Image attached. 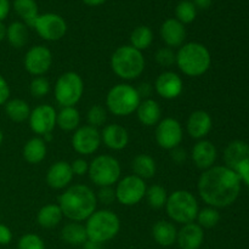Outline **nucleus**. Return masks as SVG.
Wrapping results in <instances>:
<instances>
[{"instance_id": "41", "label": "nucleus", "mask_w": 249, "mask_h": 249, "mask_svg": "<svg viewBox=\"0 0 249 249\" xmlns=\"http://www.w3.org/2000/svg\"><path fill=\"white\" fill-rule=\"evenodd\" d=\"M155 60L160 66L168 68L175 63V60H177V53H174L173 49L165 46V48H160L156 51Z\"/></svg>"}, {"instance_id": "44", "label": "nucleus", "mask_w": 249, "mask_h": 249, "mask_svg": "<svg viewBox=\"0 0 249 249\" xmlns=\"http://www.w3.org/2000/svg\"><path fill=\"white\" fill-rule=\"evenodd\" d=\"M10 100V87L7 80L0 74V106H4Z\"/></svg>"}, {"instance_id": "15", "label": "nucleus", "mask_w": 249, "mask_h": 249, "mask_svg": "<svg viewBox=\"0 0 249 249\" xmlns=\"http://www.w3.org/2000/svg\"><path fill=\"white\" fill-rule=\"evenodd\" d=\"M56 117L57 112L50 105H39L31 111L28 118L29 126L32 131L36 135L44 136L45 134L53 133L56 126Z\"/></svg>"}, {"instance_id": "45", "label": "nucleus", "mask_w": 249, "mask_h": 249, "mask_svg": "<svg viewBox=\"0 0 249 249\" xmlns=\"http://www.w3.org/2000/svg\"><path fill=\"white\" fill-rule=\"evenodd\" d=\"M12 241V232L6 225L0 224V246H7Z\"/></svg>"}, {"instance_id": "9", "label": "nucleus", "mask_w": 249, "mask_h": 249, "mask_svg": "<svg viewBox=\"0 0 249 249\" xmlns=\"http://www.w3.org/2000/svg\"><path fill=\"white\" fill-rule=\"evenodd\" d=\"M84 94V82L77 72H66L58 77L53 87L55 100L61 107H74Z\"/></svg>"}, {"instance_id": "6", "label": "nucleus", "mask_w": 249, "mask_h": 249, "mask_svg": "<svg viewBox=\"0 0 249 249\" xmlns=\"http://www.w3.org/2000/svg\"><path fill=\"white\" fill-rule=\"evenodd\" d=\"M165 212L170 220L177 224L195 223L199 212L198 201L187 190H177L168 196Z\"/></svg>"}, {"instance_id": "10", "label": "nucleus", "mask_w": 249, "mask_h": 249, "mask_svg": "<svg viewBox=\"0 0 249 249\" xmlns=\"http://www.w3.org/2000/svg\"><path fill=\"white\" fill-rule=\"evenodd\" d=\"M114 190H116L117 201L122 206L133 207L145 198L147 185L145 180L131 174L126 175L123 179H119Z\"/></svg>"}, {"instance_id": "54", "label": "nucleus", "mask_w": 249, "mask_h": 249, "mask_svg": "<svg viewBox=\"0 0 249 249\" xmlns=\"http://www.w3.org/2000/svg\"><path fill=\"white\" fill-rule=\"evenodd\" d=\"M2 140H4V134H2L1 129H0V145L2 143Z\"/></svg>"}, {"instance_id": "7", "label": "nucleus", "mask_w": 249, "mask_h": 249, "mask_svg": "<svg viewBox=\"0 0 249 249\" xmlns=\"http://www.w3.org/2000/svg\"><path fill=\"white\" fill-rule=\"evenodd\" d=\"M141 97L135 87L121 83L109 89L106 96L107 109L117 117H128L136 112Z\"/></svg>"}, {"instance_id": "32", "label": "nucleus", "mask_w": 249, "mask_h": 249, "mask_svg": "<svg viewBox=\"0 0 249 249\" xmlns=\"http://www.w3.org/2000/svg\"><path fill=\"white\" fill-rule=\"evenodd\" d=\"M80 113L75 107H62L57 112L56 125L63 131H74L79 128Z\"/></svg>"}, {"instance_id": "31", "label": "nucleus", "mask_w": 249, "mask_h": 249, "mask_svg": "<svg viewBox=\"0 0 249 249\" xmlns=\"http://www.w3.org/2000/svg\"><path fill=\"white\" fill-rule=\"evenodd\" d=\"M12 6L27 27H33L34 21L39 16L38 4L36 0H14Z\"/></svg>"}, {"instance_id": "21", "label": "nucleus", "mask_w": 249, "mask_h": 249, "mask_svg": "<svg viewBox=\"0 0 249 249\" xmlns=\"http://www.w3.org/2000/svg\"><path fill=\"white\" fill-rule=\"evenodd\" d=\"M160 38L163 43L170 49L180 48L186 40V28L185 24L177 18H168L162 23L160 29Z\"/></svg>"}, {"instance_id": "26", "label": "nucleus", "mask_w": 249, "mask_h": 249, "mask_svg": "<svg viewBox=\"0 0 249 249\" xmlns=\"http://www.w3.org/2000/svg\"><path fill=\"white\" fill-rule=\"evenodd\" d=\"M46 152H48L46 142L43 140V138L36 136L24 143L22 156L29 164H39L45 160Z\"/></svg>"}, {"instance_id": "38", "label": "nucleus", "mask_w": 249, "mask_h": 249, "mask_svg": "<svg viewBox=\"0 0 249 249\" xmlns=\"http://www.w3.org/2000/svg\"><path fill=\"white\" fill-rule=\"evenodd\" d=\"M88 125H91L94 128H100L104 125L107 121V111L101 105H94L89 108L87 114Z\"/></svg>"}, {"instance_id": "33", "label": "nucleus", "mask_w": 249, "mask_h": 249, "mask_svg": "<svg viewBox=\"0 0 249 249\" xmlns=\"http://www.w3.org/2000/svg\"><path fill=\"white\" fill-rule=\"evenodd\" d=\"M28 27L23 22L15 21L7 27L6 39L10 45L15 49H22L28 41Z\"/></svg>"}, {"instance_id": "2", "label": "nucleus", "mask_w": 249, "mask_h": 249, "mask_svg": "<svg viewBox=\"0 0 249 249\" xmlns=\"http://www.w3.org/2000/svg\"><path fill=\"white\" fill-rule=\"evenodd\" d=\"M58 207L68 220L75 223L87 221L97 208L96 194L87 185H72L60 195Z\"/></svg>"}, {"instance_id": "13", "label": "nucleus", "mask_w": 249, "mask_h": 249, "mask_svg": "<svg viewBox=\"0 0 249 249\" xmlns=\"http://www.w3.org/2000/svg\"><path fill=\"white\" fill-rule=\"evenodd\" d=\"M72 147L82 156L94 155L101 145V133L91 125L79 126L72 135Z\"/></svg>"}, {"instance_id": "8", "label": "nucleus", "mask_w": 249, "mask_h": 249, "mask_svg": "<svg viewBox=\"0 0 249 249\" xmlns=\"http://www.w3.org/2000/svg\"><path fill=\"white\" fill-rule=\"evenodd\" d=\"M88 174L96 186H113L121 179V163L111 155H99L89 163Z\"/></svg>"}, {"instance_id": "4", "label": "nucleus", "mask_w": 249, "mask_h": 249, "mask_svg": "<svg viewBox=\"0 0 249 249\" xmlns=\"http://www.w3.org/2000/svg\"><path fill=\"white\" fill-rule=\"evenodd\" d=\"M111 68L114 74L123 80L138 79L145 71L142 53L131 45H122L111 56Z\"/></svg>"}, {"instance_id": "1", "label": "nucleus", "mask_w": 249, "mask_h": 249, "mask_svg": "<svg viewBox=\"0 0 249 249\" xmlns=\"http://www.w3.org/2000/svg\"><path fill=\"white\" fill-rule=\"evenodd\" d=\"M238 174L225 165H213L202 172L197 191L202 201L214 208H226L236 202L241 192Z\"/></svg>"}, {"instance_id": "50", "label": "nucleus", "mask_w": 249, "mask_h": 249, "mask_svg": "<svg viewBox=\"0 0 249 249\" xmlns=\"http://www.w3.org/2000/svg\"><path fill=\"white\" fill-rule=\"evenodd\" d=\"M192 2H194L195 6L198 7V9L206 10V9H208L209 6H211L212 0H194Z\"/></svg>"}, {"instance_id": "30", "label": "nucleus", "mask_w": 249, "mask_h": 249, "mask_svg": "<svg viewBox=\"0 0 249 249\" xmlns=\"http://www.w3.org/2000/svg\"><path fill=\"white\" fill-rule=\"evenodd\" d=\"M5 113L7 118L11 119L15 123H22V122L28 121L31 116V107L28 102L22 99H11L4 105Z\"/></svg>"}, {"instance_id": "40", "label": "nucleus", "mask_w": 249, "mask_h": 249, "mask_svg": "<svg viewBox=\"0 0 249 249\" xmlns=\"http://www.w3.org/2000/svg\"><path fill=\"white\" fill-rule=\"evenodd\" d=\"M17 249H46L40 236L36 233H26L17 242Z\"/></svg>"}, {"instance_id": "29", "label": "nucleus", "mask_w": 249, "mask_h": 249, "mask_svg": "<svg viewBox=\"0 0 249 249\" xmlns=\"http://www.w3.org/2000/svg\"><path fill=\"white\" fill-rule=\"evenodd\" d=\"M131 169H133L134 175L141 178L142 180H147L156 175L157 164H156V160L150 155L141 153V155H138L133 160Z\"/></svg>"}, {"instance_id": "36", "label": "nucleus", "mask_w": 249, "mask_h": 249, "mask_svg": "<svg viewBox=\"0 0 249 249\" xmlns=\"http://www.w3.org/2000/svg\"><path fill=\"white\" fill-rule=\"evenodd\" d=\"M220 213H219V209L214 208V207H204V208L199 209L198 214H197L196 221L202 229H213L220 221Z\"/></svg>"}, {"instance_id": "51", "label": "nucleus", "mask_w": 249, "mask_h": 249, "mask_svg": "<svg viewBox=\"0 0 249 249\" xmlns=\"http://www.w3.org/2000/svg\"><path fill=\"white\" fill-rule=\"evenodd\" d=\"M82 247L83 249H102V245L101 243H97V242H94V241L88 240Z\"/></svg>"}, {"instance_id": "34", "label": "nucleus", "mask_w": 249, "mask_h": 249, "mask_svg": "<svg viewBox=\"0 0 249 249\" xmlns=\"http://www.w3.org/2000/svg\"><path fill=\"white\" fill-rule=\"evenodd\" d=\"M153 41V32L147 26H138L130 34V45L136 50H147Z\"/></svg>"}, {"instance_id": "24", "label": "nucleus", "mask_w": 249, "mask_h": 249, "mask_svg": "<svg viewBox=\"0 0 249 249\" xmlns=\"http://www.w3.org/2000/svg\"><path fill=\"white\" fill-rule=\"evenodd\" d=\"M136 116L139 122L145 126L157 125L162 117V109L160 104L153 99L141 100L138 109H136Z\"/></svg>"}, {"instance_id": "46", "label": "nucleus", "mask_w": 249, "mask_h": 249, "mask_svg": "<svg viewBox=\"0 0 249 249\" xmlns=\"http://www.w3.org/2000/svg\"><path fill=\"white\" fill-rule=\"evenodd\" d=\"M170 157H172V160H174L177 164H182V163H185V160H186L187 153H186V151L184 150V148H181L179 146V147L172 150Z\"/></svg>"}, {"instance_id": "43", "label": "nucleus", "mask_w": 249, "mask_h": 249, "mask_svg": "<svg viewBox=\"0 0 249 249\" xmlns=\"http://www.w3.org/2000/svg\"><path fill=\"white\" fill-rule=\"evenodd\" d=\"M71 168H72L73 174L78 175V177H83V175L88 174L89 163L85 160H83V158H77V160H74L71 163Z\"/></svg>"}, {"instance_id": "25", "label": "nucleus", "mask_w": 249, "mask_h": 249, "mask_svg": "<svg viewBox=\"0 0 249 249\" xmlns=\"http://www.w3.org/2000/svg\"><path fill=\"white\" fill-rule=\"evenodd\" d=\"M152 237L160 247H170L177 243L178 229L172 221L158 220L152 226Z\"/></svg>"}, {"instance_id": "23", "label": "nucleus", "mask_w": 249, "mask_h": 249, "mask_svg": "<svg viewBox=\"0 0 249 249\" xmlns=\"http://www.w3.org/2000/svg\"><path fill=\"white\" fill-rule=\"evenodd\" d=\"M101 142L109 150H124L129 143L128 130L119 124H108L101 131Z\"/></svg>"}, {"instance_id": "20", "label": "nucleus", "mask_w": 249, "mask_h": 249, "mask_svg": "<svg viewBox=\"0 0 249 249\" xmlns=\"http://www.w3.org/2000/svg\"><path fill=\"white\" fill-rule=\"evenodd\" d=\"M191 156L195 165L199 170L204 172L215 164L216 158H218V150L212 141L203 139L195 143Z\"/></svg>"}, {"instance_id": "47", "label": "nucleus", "mask_w": 249, "mask_h": 249, "mask_svg": "<svg viewBox=\"0 0 249 249\" xmlns=\"http://www.w3.org/2000/svg\"><path fill=\"white\" fill-rule=\"evenodd\" d=\"M136 90H138L141 99H150L151 94H152L153 91V85H151L150 83H141V84L136 88Z\"/></svg>"}, {"instance_id": "14", "label": "nucleus", "mask_w": 249, "mask_h": 249, "mask_svg": "<svg viewBox=\"0 0 249 249\" xmlns=\"http://www.w3.org/2000/svg\"><path fill=\"white\" fill-rule=\"evenodd\" d=\"M24 70L34 77H40L49 72L53 65V53L44 45H34L26 53L23 58Z\"/></svg>"}, {"instance_id": "35", "label": "nucleus", "mask_w": 249, "mask_h": 249, "mask_svg": "<svg viewBox=\"0 0 249 249\" xmlns=\"http://www.w3.org/2000/svg\"><path fill=\"white\" fill-rule=\"evenodd\" d=\"M168 192L160 185H151L150 187H147L146 190L145 198L147 201V204L153 209H160L164 208L165 203H167L168 199Z\"/></svg>"}, {"instance_id": "11", "label": "nucleus", "mask_w": 249, "mask_h": 249, "mask_svg": "<svg viewBox=\"0 0 249 249\" xmlns=\"http://www.w3.org/2000/svg\"><path fill=\"white\" fill-rule=\"evenodd\" d=\"M32 28L36 29L39 36L46 41H57L67 33V23L65 18L53 12L39 15Z\"/></svg>"}, {"instance_id": "37", "label": "nucleus", "mask_w": 249, "mask_h": 249, "mask_svg": "<svg viewBox=\"0 0 249 249\" xmlns=\"http://www.w3.org/2000/svg\"><path fill=\"white\" fill-rule=\"evenodd\" d=\"M175 16L182 24L192 23L197 17V7L190 0H181L175 7Z\"/></svg>"}, {"instance_id": "42", "label": "nucleus", "mask_w": 249, "mask_h": 249, "mask_svg": "<svg viewBox=\"0 0 249 249\" xmlns=\"http://www.w3.org/2000/svg\"><path fill=\"white\" fill-rule=\"evenodd\" d=\"M97 203H102L105 206H111L114 203V201H117L116 197V190L113 189V186H106V187H100V190L96 194Z\"/></svg>"}, {"instance_id": "19", "label": "nucleus", "mask_w": 249, "mask_h": 249, "mask_svg": "<svg viewBox=\"0 0 249 249\" xmlns=\"http://www.w3.org/2000/svg\"><path fill=\"white\" fill-rule=\"evenodd\" d=\"M213 128V121L211 114L203 109L194 111L186 122V130L190 138L195 140H203Z\"/></svg>"}, {"instance_id": "52", "label": "nucleus", "mask_w": 249, "mask_h": 249, "mask_svg": "<svg viewBox=\"0 0 249 249\" xmlns=\"http://www.w3.org/2000/svg\"><path fill=\"white\" fill-rule=\"evenodd\" d=\"M83 2L87 4L88 6H100L106 2V0H83Z\"/></svg>"}, {"instance_id": "49", "label": "nucleus", "mask_w": 249, "mask_h": 249, "mask_svg": "<svg viewBox=\"0 0 249 249\" xmlns=\"http://www.w3.org/2000/svg\"><path fill=\"white\" fill-rule=\"evenodd\" d=\"M237 174L238 177H240L241 181L245 182V184L249 187V163L248 164H246L245 167L241 168V169L237 172Z\"/></svg>"}, {"instance_id": "5", "label": "nucleus", "mask_w": 249, "mask_h": 249, "mask_svg": "<svg viewBox=\"0 0 249 249\" xmlns=\"http://www.w3.org/2000/svg\"><path fill=\"white\" fill-rule=\"evenodd\" d=\"M84 226L88 240L104 245L118 235L121 230V220L119 216L109 209H96L88 218Z\"/></svg>"}, {"instance_id": "27", "label": "nucleus", "mask_w": 249, "mask_h": 249, "mask_svg": "<svg viewBox=\"0 0 249 249\" xmlns=\"http://www.w3.org/2000/svg\"><path fill=\"white\" fill-rule=\"evenodd\" d=\"M63 214L58 204H45L36 214V223L43 229H53L62 221Z\"/></svg>"}, {"instance_id": "12", "label": "nucleus", "mask_w": 249, "mask_h": 249, "mask_svg": "<svg viewBox=\"0 0 249 249\" xmlns=\"http://www.w3.org/2000/svg\"><path fill=\"white\" fill-rule=\"evenodd\" d=\"M155 138L157 145L163 150L172 151L179 147L184 138L181 124L172 117L160 119V123L156 125Z\"/></svg>"}, {"instance_id": "16", "label": "nucleus", "mask_w": 249, "mask_h": 249, "mask_svg": "<svg viewBox=\"0 0 249 249\" xmlns=\"http://www.w3.org/2000/svg\"><path fill=\"white\" fill-rule=\"evenodd\" d=\"M153 89L164 100H174L181 95L184 82L178 73L165 71L160 73L156 79Z\"/></svg>"}, {"instance_id": "18", "label": "nucleus", "mask_w": 249, "mask_h": 249, "mask_svg": "<svg viewBox=\"0 0 249 249\" xmlns=\"http://www.w3.org/2000/svg\"><path fill=\"white\" fill-rule=\"evenodd\" d=\"M73 174L72 168H71V163L66 162V160H58L51 164L49 168L48 173H46V184L53 190H65L68 186H71L72 182Z\"/></svg>"}, {"instance_id": "53", "label": "nucleus", "mask_w": 249, "mask_h": 249, "mask_svg": "<svg viewBox=\"0 0 249 249\" xmlns=\"http://www.w3.org/2000/svg\"><path fill=\"white\" fill-rule=\"evenodd\" d=\"M6 29H7V27L5 26L2 22H0V43L6 39Z\"/></svg>"}, {"instance_id": "17", "label": "nucleus", "mask_w": 249, "mask_h": 249, "mask_svg": "<svg viewBox=\"0 0 249 249\" xmlns=\"http://www.w3.org/2000/svg\"><path fill=\"white\" fill-rule=\"evenodd\" d=\"M225 167L237 173L249 163V143L242 140L231 141L224 150Z\"/></svg>"}, {"instance_id": "48", "label": "nucleus", "mask_w": 249, "mask_h": 249, "mask_svg": "<svg viewBox=\"0 0 249 249\" xmlns=\"http://www.w3.org/2000/svg\"><path fill=\"white\" fill-rule=\"evenodd\" d=\"M10 7L11 5H10L9 0H0V22L6 18L10 12Z\"/></svg>"}, {"instance_id": "3", "label": "nucleus", "mask_w": 249, "mask_h": 249, "mask_svg": "<svg viewBox=\"0 0 249 249\" xmlns=\"http://www.w3.org/2000/svg\"><path fill=\"white\" fill-rule=\"evenodd\" d=\"M178 68L187 77H201L212 66V55L206 45L191 41L180 46L175 60Z\"/></svg>"}, {"instance_id": "28", "label": "nucleus", "mask_w": 249, "mask_h": 249, "mask_svg": "<svg viewBox=\"0 0 249 249\" xmlns=\"http://www.w3.org/2000/svg\"><path fill=\"white\" fill-rule=\"evenodd\" d=\"M61 238L63 242L71 246H83L88 241L85 226L80 223L71 221L61 230Z\"/></svg>"}, {"instance_id": "39", "label": "nucleus", "mask_w": 249, "mask_h": 249, "mask_svg": "<svg viewBox=\"0 0 249 249\" xmlns=\"http://www.w3.org/2000/svg\"><path fill=\"white\" fill-rule=\"evenodd\" d=\"M50 91V82L45 77H34L29 84V92L33 97L41 99Z\"/></svg>"}, {"instance_id": "22", "label": "nucleus", "mask_w": 249, "mask_h": 249, "mask_svg": "<svg viewBox=\"0 0 249 249\" xmlns=\"http://www.w3.org/2000/svg\"><path fill=\"white\" fill-rule=\"evenodd\" d=\"M203 241L204 230L197 223L185 224L178 230L177 243L180 249H199Z\"/></svg>"}]
</instances>
